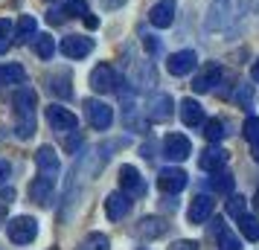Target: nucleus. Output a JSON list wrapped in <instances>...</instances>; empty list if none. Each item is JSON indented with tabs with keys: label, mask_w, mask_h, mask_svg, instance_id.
Instances as JSON below:
<instances>
[{
	"label": "nucleus",
	"mask_w": 259,
	"mask_h": 250,
	"mask_svg": "<svg viewBox=\"0 0 259 250\" xmlns=\"http://www.w3.org/2000/svg\"><path fill=\"white\" fill-rule=\"evenodd\" d=\"M15 105V117H18V125H15V134L26 140L35 134V105H38V96L32 87H21L12 99Z\"/></svg>",
	"instance_id": "nucleus-1"
},
{
	"label": "nucleus",
	"mask_w": 259,
	"mask_h": 250,
	"mask_svg": "<svg viewBox=\"0 0 259 250\" xmlns=\"http://www.w3.org/2000/svg\"><path fill=\"white\" fill-rule=\"evenodd\" d=\"M239 21V3L236 0H219L210 9V18H207V29H227Z\"/></svg>",
	"instance_id": "nucleus-2"
},
{
	"label": "nucleus",
	"mask_w": 259,
	"mask_h": 250,
	"mask_svg": "<svg viewBox=\"0 0 259 250\" xmlns=\"http://www.w3.org/2000/svg\"><path fill=\"white\" fill-rule=\"evenodd\" d=\"M6 233H9V238H12L15 244H29L38 236V221L29 218V215H18V218H12L6 224Z\"/></svg>",
	"instance_id": "nucleus-3"
},
{
	"label": "nucleus",
	"mask_w": 259,
	"mask_h": 250,
	"mask_svg": "<svg viewBox=\"0 0 259 250\" xmlns=\"http://www.w3.org/2000/svg\"><path fill=\"white\" fill-rule=\"evenodd\" d=\"M143 114H146L149 122H166V119L172 117V96L169 93H152L146 99Z\"/></svg>",
	"instance_id": "nucleus-4"
},
{
	"label": "nucleus",
	"mask_w": 259,
	"mask_h": 250,
	"mask_svg": "<svg viewBox=\"0 0 259 250\" xmlns=\"http://www.w3.org/2000/svg\"><path fill=\"white\" fill-rule=\"evenodd\" d=\"M47 122H50L53 131H61V134L79 131V119H76V114H70L67 108H61V105H50L47 108Z\"/></svg>",
	"instance_id": "nucleus-5"
},
{
	"label": "nucleus",
	"mask_w": 259,
	"mask_h": 250,
	"mask_svg": "<svg viewBox=\"0 0 259 250\" xmlns=\"http://www.w3.org/2000/svg\"><path fill=\"white\" fill-rule=\"evenodd\" d=\"M84 111H88V122L94 125L96 131H105L108 125L114 122V111L105 102H99V99H88L84 102Z\"/></svg>",
	"instance_id": "nucleus-6"
},
{
	"label": "nucleus",
	"mask_w": 259,
	"mask_h": 250,
	"mask_svg": "<svg viewBox=\"0 0 259 250\" xmlns=\"http://www.w3.org/2000/svg\"><path fill=\"white\" fill-rule=\"evenodd\" d=\"M195 64H198V56L192 49H178V53H172L166 59V70L172 76H187V73L195 70Z\"/></svg>",
	"instance_id": "nucleus-7"
},
{
	"label": "nucleus",
	"mask_w": 259,
	"mask_h": 250,
	"mask_svg": "<svg viewBox=\"0 0 259 250\" xmlns=\"http://www.w3.org/2000/svg\"><path fill=\"white\" fill-rule=\"evenodd\" d=\"M35 163H38V172H41V178H47L56 183V175H59V155H56V148L53 145H41L35 155Z\"/></svg>",
	"instance_id": "nucleus-8"
},
{
	"label": "nucleus",
	"mask_w": 259,
	"mask_h": 250,
	"mask_svg": "<svg viewBox=\"0 0 259 250\" xmlns=\"http://www.w3.org/2000/svg\"><path fill=\"white\" fill-rule=\"evenodd\" d=\"M157 186L166 192V195H175V192H181L184 186H187V172L178 166H169L163 169L160 175H157Z\"/></svg>",
	"instance_id": "nucleus-9"
},
{
	"label": "nucleus",
	"mask_w": 259,
	"mask_h": 250,
	"mask_svg": "<svg viewBox=\"0 0 259 250\" xmlns=\"http://www.w3.org/2000/svg\"><path fill=\"white\" fill-rule=\"evenodd\" d=\"M163 152H166V157H169V160L181 163V160H187V157L192 155V145H189V140L184 137V134H166Z\"/></svg>",
	"instance_id": "nucleus-10"
},
{
	"label": "nucleus",
	"mask_w": 259,
	"mask_h": 250,
	"mask_svg": "<svg viewBox=\"0 0 259 250\" xmlns=\"http://www.w3.org/2000/svg\"><path fill=\"white\" fill-rule=\"evenodd\" d=\"M117 73L111 70L108 64H99V67H94V73H91V87H94L96 93H111L114 87H117Z\"/></svg>",
	"instance_id": "nucleus-11"
},
{
	"label": "nucleus",
	"mask_w": 259,
	"mask_h": 250,
	"mask_svg": "<svg viewBox=\"0 0 259 250\" xmlns=\"http://www.w3.org/2000/svg\"><path fill=\"white\" fill-rule=\"evenodd\" d=\"M149 21L157 29H166V26L175 21V0H157L152 9H149Z\"/></svg>",
	"instance_id": "nucleus-12"
},
{
	"label": "nucleus",
	"mask_w": 259,
	"mask_h": 250,
	"mask_svg": "<svg viewBox=\"0 0 259 250\" xmlns=\"http://www.w3.org/2000/svg\"><path fill=\"white\" fill-rule=\"evenodd\" d=\"M91 49H94V41L84 35H70L61 41V53L67 56V59H84V56H91Z\"/></svg>",
	"instance_id": "nucleus-13"
},
{
	"label": "nucleus",
	"mask_w": 259,
	"mask_h": 250,
	"mask_svg": "<svg viewBox=\"0 0 259 250\" xmlns=\"http://www.w3.org/2000/svg\"><path fill=\"white\" fill-rule=\"evenodd\" d=\"M128 213H131V198L125 192H114V195L105 198V215L111 221H119V218H125Z\"/></svg>",
	"instance_id": "nucleus-14"
},
{
	"label": "nucleus",
	"mask_w": 259,
	"mask_h": 250,
	"mask_svg": "<svg viewBox=\"0 0 259 250\" xmlns=\"http://www.w3.org/2000/svg\"><path fill=\"white\" fill-rule=\"evenodd\" d=\"M210 215H212V198L210 195L192 198V204H189V210H187L189 224H204V221H210Z\"/></svg>",
	"instance_id": "nucleus-15"
},
{
	"label": "nucleus",
	"mask_w": 259,
	"mask_h": 250,
	"mask_svg": "<svg viewBox=\"0 0 259 250\" xmlns=\"http://www.w3.org/2000/svg\"><path fill=\"white\" fill-rule=\"evenodd\" d=\"M119 186H122V192H128V195H146V183H143L140 172L134 166H122L119 169Z\"/></svg>",
	"instance_id": "nucleus-16"
},
{
	"label": "nucleus",
	"mask_w": 259,
	"mask_h": 250,
	"mask_svg": "<svg viewBox=\"0 0 259 250\" xmlns=\"http://www.w3.org/2000/svg\"><path fill=\"white\" fill-rule=\"evenodd\" d=\"M219 79H222V67H219V64H207V67L192 79V90H195V93H207Z\"/></svg>",
	"instance_id": "nucleus-17"
},
{
	"label": "nucleus",
	"mask_w": 259,
	"mask_h": 250,
	"mask_svg": "<svg viewBox=\"0 0 259 250\" xmlns=\"http://www.w3.org/2000/svg\"><path fill=\"white\" fill-rule=\"evenodd\" d=\"M224 163H227V152H224L222 145H210V148L198 157V166L204 169V172H219Z\"/></svg>",
	"instance_id": "nucleus-18"
},
{
	"label": "nucleus",
	"mask_w": 259,
	"mask_h": 250,
	"mask_svg": "<svg viewBox=\"0 0 259 250\" xmlns=\"http://www.w3.org/2000/svg\"><path fill=\"white\" fill-rule=\"evenodd\" d=\"M29 198L35 204H41V207H50V201H53V180L35 178L29 183Z\"/></svg>",
	"instance_id": "nucleus-19"
},
{
	"label": "nucleus",
	"mask_w": 259,
	"mask_h": 250,
	"mask_svg": "<svg viewBox=\"0 0 259 250\" xmlns=\"http://www.w3.org/2000/svg\"><path fill=\"white\" fill-rule=\"evenodd\" d=\"M181 119H184V125H189V128H198L201 122H204V108L195 99H184L181 102Z\"/></svg>",
	"instance_id": "nucleus-20"
},
{
	"label": "nucleus",
	"mask_w": 259,
	"mask_h": 250,
	"mask_svg": "<svg viewBox=\"0 0 259 250\" xmlns=\"http://www.w3.org/2000/svg\"><path fill=\"white\" fill-rule=\"evenodd\" d=\"M166 233V221L163 218H157V215H149V218H143L140 224H137V236L140 238H157Z\"/></svg>",
	"instance_id": "nucleus-21"
},
{
	"label": "nucleus",
	"mask_w": 259,
	"mask_h": 250,
	"mask_svg": "<svg viewBox=\"0 0 259 250\" xmlns=\"http://www.w3.org/2000/svg\"><path fill=\"white\" fill-rule=\"evenodd\" d=\"M26 70L21 64H3L0 67V87H12V84H24Z\"/></svg>",
	"instance_id": "nucleus-22"
},
{
	"label": "nucleus",
	"mask_w": 259,
	"mask_h": 250,
	"mask_svg": "<svg viewBox=\"0 0 259 250\" xmlns=\"http://www.w3.org/2000/svg\"><path fill=\"white\" fill-rule=\"evenodd\" d=\"M50 93L53 96H61V99H67L73 93L70 90V70H59L50 76Z\"/></svg>",
	"instance_id": "nucleus-23"
},
{
	"label": "nucleus",
	"mask_w": 259,
	"mask_h": 250,
	"mask_svg": "<svg viewBox=\"0 0 259 250\" xmlns=\"http://www.w3.org/2000/svg\"><path fill=\"white\" fill-rule=\"evenodd\" d=\"M239 230H242V236L247 238V241H259V218H253V215H239Z\"/></svg>",
	"instance_id": "nucleus-24"
},
{
	"label": "nucleus",
	"mask_w": 259,
	"mask_h": 250,
	"mask_svg": "<svg viewBox=\"0 0 259 250\" xmlns=\"http://www.w3.org/2000/svg\"><path fill=\"white\" fill-rule=\"evenodd\" d=\"M35 18H32V15H21V18H18V32H15V38H18V41H21V44H26V41H29V38L35 35Z\"/></svg>",
	"instance_id": "nucleus-25"
},
{
	"label": "nucleus",
	"mask_w": 259,
	"mask_h": 250,
	"mask_svg": "<svg viewBox=\"0 0 259 250\" xmlns=\"http://www.w3.org/2000/svg\"><path fill=\"white\" fill-rule=\"evenodd\" d=\"M35 53L44 61L53 59L56 56V41H53V35H35Z\"/></svg>",
	"instance_id": "nucleus-26"
},
{
	"label": "nucleus",
	"mask_w": 259,
	"mask_h": 250,
	"mask_svg": "<svg viewBox=\"0 0 259 250\" xmlns=\"http://www.w3.org/2000/svg\"><path fill=\"white\" fill-rule=\"evenodd\" d=\"M79 250H111V241H108V236H102V233H91V236H84Z\"/></svg>",
	"instance_id": "nucleus-27"
},
{
	"label": "nucleus",
	"mask_w": 259,
	"mask_h": 250,
	"mask_svg": "<svg viewBox=\"0 0 259 250\" xmlns=\"http://www.w3.org/2000/svg\"><path fill=\"white\" fill-rule=\"evenodd\" d=\"M210 186L215 192H233V175H227V172H212Z\"/></svg>",
	"instance_id": "nucleus-28"
},
{
	"label": "nucleus",
	"mask_w": 259,
	"mask_h": 250,
	"mask_svg": "<svg viewBox=\"0 0 259 250\" xmlns=\"http://www.w3.org/2000/svg\"><path fill=\"white\" fill-rule=\"evenodd\" d=\"M224 134H227V131H224V122H222V119H210V122L204 125V137H207L210 143H219Z\"/></svg>",
	"instance_id": "nucleus-29"
},
{
	"label": "nucleus",
	"mask_w": 259,
	"mask_h": 250,
	"mask_svg": "<svg viewBox=\"0 0 259 250\" xmlns=\"http://www.w3.org/2000/svg\"><path fill=\"white\" fill-rule=\"evenodd\" d=\"M227 213L233 215V218L245 215L247 213V201L242 198V195H230V201H227Z\"/></svg>",
	"instance_id": "nucleus-30"
},
{
	"label": "nucleus",
	"mask_w": 259,
	"mask_h": 250,
	"mask_svg": "<svg viewBox=\"0 0 259 250\" xmlns=\"http://www.w3.org/2000/svg\"><path fill=\"white\" fill-rule=\"evenodd\" d=\"M219 250H242V244H239V238L233 236V233H219Z\"/></svg>",
	"instance_id": "nucleus-31"
},
{
	"label": "nucleus",
	"mask_w": 259,
	"mask_h": 250,
	"mask_svg": "<svg viewBox=\"0 0 259 250\" xmlns=\"http://www.w3.org/2000/svg\"><path fill=\"white\" fill-rule=\"evenodd\" d=\"M250 99H253V87L250 84H239V90H236V102L242 108H250Z\"/></svg>",
	"instance_id": "nucleus-32"
},
{
	"label": "nucleus",
	"mask_w": 259,
	"mask_h": 250,
	"mask_svg": "<svg viewBox=\"0 0 259 250\" xmlns=\"http://www.w3.org/2000/svg\"><path fill=\"white\" fill-rule=\"evenodd\" d=\"M245 137L250 143H259V117H250L245 122Z\"/></svg>",
	"instance_id": "nucleus-33"
},
{
	"label": "nucleus",
	"mask_w": 259,
	"mask_h": 250,
	"mask_svg": "<svg viewBox=\"0 0 259 250\" xmlns=\"http://www.w3.org/2000/svg\"><path fill=\"white\" fill-rule=\"evenodd\" d=\"M70 15H88V3L84 0H67V6H64Z\"/></svg>",
	"instance_id": "nucleus-34"
},
{
	"label": "nucleus",
	"mask_w": 259,
	"mask_h": 250,
	"mask_svg": "<svg viewBox=\"0 0 259 250\" xmlns=\"http://www.w3.org/2000/svg\"><path fill=\"white\" fill-rule=\"evenodd\" d=\"M47 21L50 24H64V21H67V9H50Z\"/></svg>",
	"instance_id": "nucleus-35"
},
{
	"label": "nucleus",
	"mask_w": 259,
	"mask_h": 250,
	"mask_svg": "<svg viewBox=\"0 0 259 250\" xmlns=\"http://www.w3.org/2000/svg\"><path fill=\"white\" fill-rule=\"evenodd\" d=\"M169 250H198V241H189V238H181V241H175Z\"/></svg>",
	"instance_id": "nucleus-36"
},
{
	"label": "nucleus",
	"mask_w": 259,
	"mask_h": 250,
	"mask_svg": "<svg viewBox=\"0 0 259 250\" xmlns=\"http://www.w3.org/2000/svg\"><path fill=\"white\" fill-rule=\"evenodd\" d=\"M9 172H12V166H9L6 160H0V183H6V178H9Z\"/></svg>",
	"instance_id": "nucleus-37"
},
{
	"label": "nucleus",
	"mask_w": 259,
	"mask_h": 250,
	"mask_svg": "<svg viewBox=\"0 0 259 250\" xmlns=\"http://www.w3.org/2000/svg\"><path fill=\"white\" fill-rule=\"evenodd\" d=\"M9 32H12V24L6 18H0V38H9Z\"/></svg>",
	"instance_id": "nucleus-38"
},
{
	"label": "nucleus",
	"mask_w": 259,
	"mask_h": 250,
	"mask_svg": "<svg viewBox=\"0 0 259 250\" xmlns=\"http://www.w3.org/2000/svg\"><path fill=\"white\" fill-rule=\"evenodd\" d=\"M79 143H82V134H73L70 140H67V152H76V148H79Z\"/></svg>",
	"instance_id": "nucleus-39"
},
{
	"label": "nucleus",
	"mask_w": 259,
	"mask_h": 250,
	"mask_svg": "<svg viewBox=\"0 0 259 250\" xmlns=\"http://www.w3.org/2000/svg\"><path fill=\"white\" fill-rule=\"evenodd\" d=\"M84 24H88L91 29H94V26H99V21H96V18H94L91 12H88V15H84Z\"/></svg>",
	"instance_id": "nucleus-40"
},
{
	"label": "nucleus",
	"mask_w": 259,
	"mask_h": 250,
	"mask_svg": "<svg viewBox=\"0 0 259 250\" xmlns=\"http://www.w3.org/2000/svg\"><path fill=\"white\" fill-rule=\"evenodd\" d=\"M12 198H15V189H3V201L12 204Z\"/></svg>",
	"instance_id": "nucleus-41"
},
{
	"label": "nucleus",
	"mask_w": 259,
	"mask_h": 250,
	"mask_svg": "<svg viewBox=\"0 0 259 250\" xmlns=\"http://www.w3.org/2000/svg\"><path fill=\"white\" fill-rule=\"evenodd\" d=\"M250 76H253V82H259V61L253 64V70H250Z\"/></svg>",
	"instance_id": "nucleus-42"
},
{
	"label": "nucleus",
	"mask_w": 259,
	"mask_h": 250,
	"mask_svg": "<svg viewBox=\"0 0 259 250\" xmlns=\"http://www.w3.org/2000/svg\"><path fill=\"white\" fill-rule=\"evenodd\" d=\"M6 49H9V41H3V38H0V53H6Z\"/></svg>",
	"instance_id": "nucleus-43"
},
{
	"label": "nucleus",
	"mask_w": 259,
	"mask_h": 250,
	"mask_svg": "<svg viewBox=\"0 0 259 250\" xmlns=\"http://www.w3.org/2000/svg\"><path fill=\"white\" fill-rule=\"evenodd\" d=\"M253 160L259 163V143H253Z\"/></svg>",
	"instance_id": "nucleus-44"
},
{
	"label": "nucleus",
	"mask_w": 259,
	"mask_h": 250,
	"mask_svg": "<svg viewBox=\"0 0 259 250\" xmlns=\"http://www.w3.org/2000/svg\"><path fill=\"white\" fill-rule=\"evenodd\" d=\"M3 218H6V207L0 204V224H3Z\"/></svg>",
	"instance_id": "nucleus-45"
}]
</instances>
